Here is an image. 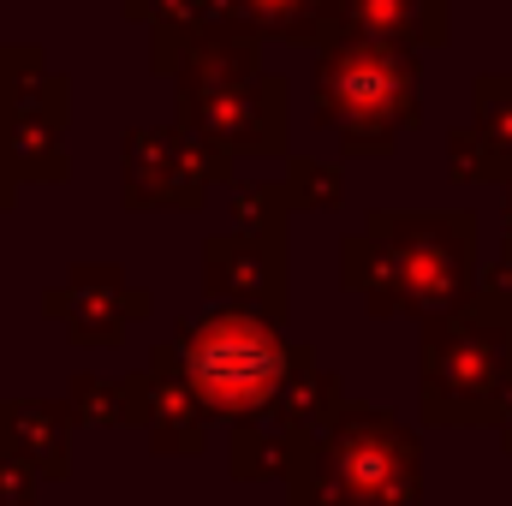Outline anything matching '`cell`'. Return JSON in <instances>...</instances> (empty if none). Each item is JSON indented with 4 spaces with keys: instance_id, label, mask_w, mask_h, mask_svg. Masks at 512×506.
Instances as JSON below:
<instances>
[{
    "instance_id": "6da1fadb",
    "label": "cell",
    "mask_w": 512,
    "mask_h": 506,
    "mask_svg": "<svg viewBox=\"0 0 512 506\" xmlns=\"http://www.w3.org/2000/svg\"><path fill=\"white\" fill-rule=\"evenodd\" d=\"M340 286L370 316L435 322L477 292V215L471 209H376L340 245Z\"/></svg>"
},
{
    "instance_id": "7a4b0ae2",
    "label": "cell",
    "mask_w": 512,
    "mask_h": 506,
    "mask_svg": "<svg viewBox=\"0 0 512 506\" xmlns=\"http://www.w3.org/2000/svg\"><path fill=\"white\" fill-rule=\"evenodd\" d=\"M423 72L411 48L358 42V36H328L316 42V78H310V126L340 131L346 161H382L399 149V131L423 120L417 96Z\"/></svg>"
},
{
    "instance_id": "3957f363",
    "label": "cell",
    "mask_w": 512,
    "mask_h": 506,
    "mask_svg": "<svg viewBox=\"0 0 512 506\" xmlns=\"http://www.w3.org/2000/svg\"><path fill=\"white\" fill-rule=\"evenodd\" d=\"M286 495L292 506H423V447L393 411L346 399V411L310 435Z\"/></svg>"
},
{
    "instance_id": "277c9868",
    "label": "cell",
    "mask_w": 512,
    "mask_h": 506,
    "mask_svg": "<svg viewBox=\"0 0 512 506\" xmlns=\"http://www.w3.org/2000/svg\"><path fill=\"white\" fill-rule=\"evenodd\" d=\"M512 393V304L471 292L453 316L423 322L417 417L429 429H495Z\"/></svg>"
},
{
    "instance_id": "5b68a950",
    "label": "cell",
    "mask_w": 512,
    "mask_h": 506,
    "mask_svg": "<svg viewBox=\"0 0 512 506\" xmlns=\"http://www.w3.org/2000/svg\"><path fill=\"white\" fill-rule=\"evenodd\" d=\"M167 346H173L209 423L268 417L280 381L304 358V340H286L280 322L251 316V310H227V304H209L203 316H191Z\"/></svg>"
},
{
    "instance_id": "8992f818",
    "label": "cell",
    "mask_w": 512,
    "mask_h": 506,
    "mask_svg": "<svg viewBox=\"0 0 512 506\" xmlns=\"http://www.w3.org/2000/svg\"><path fill=\"white\" fill-rule=\"evenodd\" d=\"M209 185H233V161L179 126H131L120 137L126 209H203Z\"/></svg>"
},
{
    "instance_id": "52a82bcc",
    "label": "cell",
    "mask_w": 512,
    "mask_h": 506,
    "mask_svg": "<svg viewBox=\"0 0 512 506\" xmlns=\"http://www.w3.org/2000/svg\"><path fill=\"white\" fill-rule=\"evenodd\" d=\"M173 126L209 143L215 155L239 161H286V126H292V84L262 72L221 96H179Z\"/></svg>"
},
{
    "instance_id": "ba28073f",
    "label": "cell",
    "mask_w": 512,
    "mask_h": 506,
    "mask_svg": "<svg viewBox=\"0 0 512 506\" xmlns=\"http://www.w3.org/2000/svg\"><path fill=\"white\" fill-rule=\"evenodd\" d=\"M72 78L66 72H42L30 84L0 90V161L18 185H66L72 179Z\"/></svg>"
},
{
    "instance_id": "9c48e42d",
    "label": "cell",
    "mask_w": 512,
    "mask_h": 506,
    "mask_svg": "<svg viewBox=\"0 0 512 506\" xmlns=\"http://www.w3.org/2000/svg\"><path fill=\"white\" fill-rule=\"evenodd\" d=\"M42 310L54 322H66V334L84 352H114L126 340V322H143L155 310V298L143 286H131L120 262H78L60 286L42 292Z\"/></svg>"
},
{
    "instance_id": "30bf717a",
    "label": "cell",
    "mask_w": 512,
    "mask_h": 506,
    "mask_svg": "<svg viewBox=\"0 0 512 506\" xmlns=\"http://www.w3.org/2000/svg\"><path fill=\"white\" fill-rule=\"evenodd\" d=\"M203 292H209V304L280 322L286 316V245L245 239V233H215L203 245Z\"/></svg>"
},
{
    "instance_id": "8fae6325",
    "label": "cell",
    "mask_w": 512,
    "mask_h": 506,
    "mask_svg": "<svg viewBox=\"0 0 512 506\" xmlns=\"http://www.w3.org/2000/svg\"><path fill=\"white\" fill-rule=\"evenodd\" d=\"M137 387H143V441H149V453L155 459H191V453H203L209 417H203L191 381L179 370L173 346H161V340L149 346V358L137 370Z\"/></svg>"
},
{
    "instance_id": "7c38bea8",
    "label": "cell",
    "mask_w": 512,
    "mask_h": 506,
    "mask_svg": "<svg viewBox=\"0 0 512 506\" xmlns=\"http://www.w3.org/2000/svg\"><path fill=\"white\" fill-rule=\"evenodd\" d=\"M328 36L387 42V48H411V54L447 48L453 42V0H328Z\"/></svg>"
},
{
    "instance_id": "4fadbf2b",
    "label": "cell",
    "mask_w": 512,
    "mask_h": 506,
    "mask_svg": "<svg viewBox=\"0 0 512 506\" xmlns=\"http://www.w3.org/2000/svg\"><path fill=\"white\" fill-rule=\"evenodd\" d=\"M72 411L66 399H0V459H12L30 483L72 477Z\"/></svg>"
},
{
    "instance_id": "5bb4252c",
    "label": "cell",
    "mask_w": 512,
    "mask_h": 506,
    "mask_svg": "<svg viewBox=\"0 0 512 506\" xmlns=\"http://www.w3.org/2000/svg\"><path fill=\"white\" fill-rule=\"evenodd\" d=\"M167 78L179 84V96H221V90H239L262 78V42L251 30H239L233 18L221 24H203L167 66Z\"/></svg>"
},
{
    "instance_id": "9a60e30c",
    "label": "cell",
    "mask_w": 512,
    "mask_h": 506,
    "mask_svg": "<svg viewBox=\"0 0 512 506\" xmlns=\"http://www.w3.org/2000/svg\"><path fill=\"white\" fill-rule=\"evenodd\" d=\"M310 453V429H292V423H274V417H256V423H233V441H227V471L239 483H286Z\"/></svg>"
},
{
    "instance_id": "2e32d148",
    "label": "cell",
    "mask_w": 512,
    "mask_h": 506,
    "mask_svg": "<svg viewBox=\"0 0 512 506\" xmlns=\"http://www.w3.org/2000/svg\"><path fill=\"white\" fill-rule=\"evenodd\" d=\"M126 18L149 24V66L167 72L173 54L203 30V24H221L227 18V0H120Z\"/></svg>"
},
{
    "instance_id": "e0dca14e",
    "label": "cell",
    "mask_w": 512,
    "mask_h": 506,
    "mask_svg": "<svg viewBox=\"0 0 512 506\" xmlns=\"http://www.w3.org/2000/svg\"><path fill=\"white\" fill-rule=\"evenodd\" d=\"M227 18L251 30L256 42L316 48L328 36V0H227Z\"/></svg>"
},
{
    "instance_id": "ac0fdd59",
    "label": "cell",
    "mask_w": 512,
    "mask_h": 506,
    "mask_svg": "<svg viewBox=\"0 0 512 506\" xmlns=\"http://www.w3.org/2000/svg\"><path fill=\"white\" fill-rule=\"evenodd\" d=\"M66 411L72 423L90 429H143V387L131 376H102V370H78L66 387Z\"/></svg>"
},
{
    "instance_id": "d6986e66",
    "label": "cell",
    "mask_w": 512,
    "mask_h": 506,
    "mask_svg": "<svg viewBox=\"0 0 512 506\" xmlns=\"http://www.w3.org/2000/svg\"><path fill=\"white\" fill-rule=\"evenodd\" d=\"M471 131L495 149L501 185H512V72H483L471 90Z\"/></svg>"
},
{
    "instance_id": "ffe728a7",
    "label": "cell",
    "mask_w": 512,
    "mask_h": 506,
    "mask_svg": "<svg viewBox=\"0 0 512 506\" xmlns=\"http://www.w3.org/2000/svg\"><path fill=\"white\" fill-rule=\"evenodd\" d=\"M280 197L292 215H322V209H340L346 203V173L328 167V161H310V155H292L286 161V179H280Z\"/></svg>"
},
{
    "instance_id": "44dd1931",
    "label": "cell",
    "mask_w": 512,
    "mask_h": 506,
    "mask_svg": "<svg viewBox=\"0 0 512 506\" xmlns=\"http://www.w3.org/2000/svg\"><path fill=\"white\" fill-rule=\"evenodd\" d=\"M227 215H233V233L286 245V221H292V209H286L280 185H239V179H233V191H227Z\"/></svg>"
},
{
    "instance_id": "7402d4cb",
    "label": "cell",
    "mask_w": 512,
    "mask_h": 506,
    "mask_svg": "<svg viewBox=\"0 0 512 506\" xmlns=\"http://www.w3.org/2000/svg\"><path fill=\"white\" fill-rule=\"evenodd\" d=\"M447 173H453L459 185H501V161H495V149H489L471 126L447 131Z\"/></svg>"
},
{
    "instance_id": "603a6c76",
    "label": "cell",
    "mask_w": 512,
    "mask_h": 506,
    "mask_svg": "<svg viewBox=\"0 0 512 506\" xmlns=\"http://www.w3.org/2000/svg\"><path fill=\"white\" fill-rule=\"evenodd\" d=\"M495 435H501V447L512 453V393L501 399V417H495Z\"/></svg>"
},
{
    "instance_id": "cb8c5ba5",
    "label": "cell",
    "mask_w": 512,
    "mask_h": 506,
    "mask_svg": "<svg viewBox=\"0 0 512 506\" xmlns=\"http://www.w3.org/2000/svg\"><path fill=\"white\" fill-rule=\"evenodd\" d=\"M18 203V179L6 173V161H0V209H12Z\"/></svg>"
},
{
    "instance_id": "d4e9b609",
    "label": "cell",
    "mask_w": 512,
    "mask_h": 506,
    "mask_svg": "<svg viewBox=\"0 0 512 506\" xmlns=\"http://www.w3.org/2000/svg\"><path fill=\"white\" fill-rule=\"evenodd\" d=\"M507 191V209H501V245H512V185H501Z\"/></svg>"
}]
</instances>
